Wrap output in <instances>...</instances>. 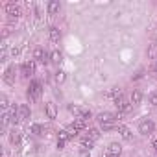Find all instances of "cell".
Instances as JSON below:
<instances>
[{
	"mask_svg": "<svg viewBox=\"0 0 157 157\" xmlns=\"http://www.w3.org/2000/svg\"><path fill=\"white\" fill-rule=\"evenodd\" d=\"M80 118H85V120L91 118V111H89V109H82V111H80Z\"/></svg>",
	"mask_w": 157,
	"mask_h": 157,
	"instance_id": "obj_24",
	"label": "cell"
},
{
	"mask_svg": "<svg viewBox=\"0 0 157 157\" xmlns=\"http://www.w3.org/2000/svg\"><path fill=\"white\" fill-rule=\"evenodd\" d=\"M115 126H117L115 122H104V124H102V129H105V131H109V129H113Z\"/></svg>",
	"mask_w": 157,
	"mask_h": 157,
	"instance_id": "obj_25",
	"label": "cell"
},
{
	"mask_svg": "<svg viewBox=\"0 0 157 157\" xmlns=\"http://www.w3.org/2000/svg\"><path fill=\"white\" fill-rule=\"evenodd\" d=\"M107 96H109V98H115V100H118V98L122 96V91H120L118 87H115V89H111V91L107 93Z\"/></svg>",
	"mask_w": 157,
	"mask_h": 157,
	"instance_id": "obj_15",
	"label": "cell"
},
{
	"mask_svg": "<svg viewBox=\"0 0 157 157\" xmlns=\"http://www.w3.org/2000/svg\"><path fill=\"white\" fill-rule=\"evenodd\" d=\"M120 151H122V146L118 142L109 144V155H120Z\"/></svg>",
	"mask_w": 157,
	"mask_h": 157,
	"instance_id": "obj_10",
	"label": "cell"
},
{
	"mask_svg": "<svg viewBox=\"0 0 157 157\" xmlns=\"http://www.w3.org/2000/svg\"><path fill=\"white\" fill-rule=\"evenodd\" d=\"M63 146H65V142H63V140H57V148H59V150H61V148H63Z\"/></svg>",
	"mask_w": 157,
	"mask_h": 157,
	"instance_id": "obj_32",
	"label": "cell"
},
{
	"mask_svg": "<svg viewBox=\"0 0 157 157\" xmlns=\"http://www.w3.org/2000/svg\"><path fill=\"white\" fill-rule=\"evenodd\" d=\"M107 157H120V155H107Z\"/></svg>",
	"mask_w": 157,
	"mask_h": 157,
	"instance_id": "obj_35",
	"label": "cell"
},
{
	"mask_svg": "<svg viewBox=\"0 0 157 157\" xmlns=\"http://www.w3.org/2000/svg\"><path fill=\"white\" fill-rule=\"evenodd\" d=\"M67 131H68V135H70V137H76V135H78V129H76L74 126H70V128H68Z\"/></svg>",
	"mask_w": 157,
	"mask_h": 157,
	"instance_id": "obj_30",
	"label": "cell"
},
{
	"mask_svg": "<svg viewBox=\"0 0 157 157\" xmlns=\"http://www.w3.org/2000/svg\"><path fill=\"white\" fill-rule=\"evenodd\" d=\"M153 68H155V72H157V61H155V65H153Z\"/></svg>",
	"mask_w": 157,
	"mask_h": 157,
	"instance_id": "obj_34",
	"label": "cell"
},
{
	"mask_svg": "<svg viewBox=\"0 0 157 157\" xmlns=\"http://www.w3.org/2000/svg\"><path fill=\"white\" fill-rule=\"evenodd\" d=\"M68 111H70V113H74V115H78V117H80V111H82V107H78V105H68Z\"/></svg>",
	"mask_w": 157,
	"mask_h": 157,
	"instance_id": "obj_26",
	"label": "cell"
},
{
	"mask_svg": "<svg viewBox=\"0 0 157 157\" xmlns=\"http://www.w3.org/2000/svg\"><path fill=\"white\" fill-rule=\"evenodd\" d=\"M30 117V107L28 105H19V109H17V122H22V120H26Z\"/></svg>",
	"mask_w": 157,
	"mask_h": 157,
	"instance_id": "obj_5",
	"label": "cell"
},
{
	"mask_svg": "<svg viewBox=\"0 0 157 157\" xmlns=\"http://www.w3.org/2000/svg\"><path fill=\"white\" fill-rule=\"evenodd\" d=\"M50 61L59 63V61H61V52H59V50H54V52L50 54Z\"/></svg>",
	"mask_w": 157,
	"mask_h": 157,
	"instance_id": "obj_18",
	"label": "cell"
},
{
	"mask_svg": "<svg viewBox=\"0 0 157 157\" xmlns=\"http://www.w3.org/2000/svg\"><path fill=\"white\" fill-rule=\"evenodd\" d=\"M6 11H8V15H10V17H15V19L21 15V10H19V6H17V4H8V6H6Z\"/></svg>",
	"mask_w": 157,
	"mask_h": 157,
	"instance_id": "obj_7",
	"label": "cell"
},
{
	"mask_svg": "<svg viewBox=\"0 0 157 157\" xmlns=\"http://www.w3.org/2000/svg\"><path fill=\"white\" fill-rule=\"evenodd\" d=\"M115 104H117L118 111H122V113H129V109H131V104H129L124 96H120L118 100H115Z\"/></svg>",
	"mask_w": 157,
	"mask_h": 157,
	"instance_id": "obj_4",
	"label": "cell"
},
{
	"mask_svg": "<svg viewBox=\"0 0 157 157\" xmlns=\"http://www.w3.org/2000/svg\"><path fill=\"white\" fill-rule=\"evenodd\" d=\"M153 148H155V150H157V140H153Z\"/></svg>",
	"mask_w": 157,
	"mask_h": 157,
	"instance_id": "obj_33",
	"label": "cell"
},
{
	"mask_svg": "<svg viewBox=\"0 0 157 157\" xmlns=\"http://www.w3.org/2000/svg\"><path fill=\"white\" fill-rule=\"evenodd\" d=\"M142 100V93L140 91H133L131 93V104H140Z\"/></svg>",
	"mask_w": 157,
	"mask_h": 157,
	"instance_id": "obj_16",
	"label": "cell"
},
{
	"mask_svg": "<svg viewBox=\"0 0 157 157\" xmlns=\"http://www.w3.org/2000/svg\"><path fill=\"white\" fill-rule=\"evenodd\" d=\"M153 128H155V126H153V122H151V120H148V118H144V120L139 124V131H140L142 135H150V133L153 131Z\"/></svg>",
	"mask_w": 157,
	"mask_h": 157,
	"instance_id": "obj_2",
	"label": "cell"
},
{
	"mask_svg": "<svg viewBox=\"0 0 157 157\" xmlns=\"http://www.w3.org/2000/svg\"><path fill=\"white\" fill-rule=\"evenodd\" d=\"M117 120V115H113V113H100L98 115V122L100 124H104V122H115Z\"/></svg>",
	"mask_w": 157,
	"mask_h": 157,
	"instance_id": "obj_6",
	"label": "cell"
},
{
	"mask_svg": "<svg viewBox=\"0 0 157 157\" xmlns=\"http://www.w3.org/2000/svg\"><path fill=\"white\" fill-rule=\"evenodd\" d=\"M41 93H43V85L39 82H32L30 87H28V98L30 100H37L41 96Z\"/></svg>",
	"mask_w": 157,
	"mask_h": 157,
	"instance_id": "obj_1",
	"label": "cell"
},
{
	"mask_svg": "<svg viewBox=\"0 0 157 157\" xmlns=\"http://www.w3.org/2000/svg\"><path fill=\"white\" fill-rule=\"evenodd\" d=\"M72 126H74L78 131H80V129H85V128H87V120H85V118H76Z\"/></svg>",
	"mask_w": 157,
	"mask_h": 157,
	"instance_id": "obj_12",
	"label": "cell"
},
{
	"mask_svg": "<svg viewBox=\"0 0 157 157\" xmlns=\"http://www.w3.org/2000/svg\"><path fill=\"white\" fill-rule=\"evenodd\" d=\"M46 117H48V118H56V117H57V107H56V104H52V102L46 104Z\"/></svg>",
	"mask_w": 157,
	"mask_h": 157,
	"instance_id": "obj_8",
	"label": "cell"
},
{
	"mask_svg": "<svg viewBox=\"0 0 157 157\" xmlns=\"http://www.w3.org/2000/svg\"><path fill=\"white\" fill-rule=\"evenodd\" d=\"M150 104H151V105H157V93L150 94Z\"/></svg>",
	"mask_w": 157,
	"mask_h": 157,
	"instance_id": "obj_31",
	"label": "cell"
},
{
	"mask_svg": "<svg viewBox=\"0 0 157 157\" xmlns=\"http://www.w3.org/2000/svg\"><path fill=\"white\" fill-rule=\"evenodd\" d=\"M56 82H57V83H63V82H65V72H63V70H59V72L56 74Z\"/></svg>",
	"mask_w": 157,
	"mask_h": 157,
	"instance_id": "obj_23",
	"label": "cell"
},
{
	"mask_svg": "<svg viewBox=\"0 0 157 157\" xmlns=\"http://www.w3.org/2000/svg\"><path fill=\"white\" fill-rule=\"evenodd\" d=\"M4 80H6V83H10V85H13V83H15V80H13V68H8V70H6Z\"/></svg>",
	"mask_w": 157,
	"mask_h": 157,
	"instance_id": "obj_14",
	"label": "cell"
},
{
	"mask_svg": "<svg viewBox=\"0 0 157 157\" xmlns=\"http://www.w3.org/2000/svg\"><path fill=\"white\" fill-rule=\"evenodd\" d=\"M155 54H157V46H150L148 56H150V57H155Z\"/></svg>",
	"mask_w": 157,
	"mask_h": 157,
	"instance_id": "obj_29",
	"label": "cell"
},
{
	"mask_svg": "<svg viewBox=\"0 0 157 157\" xmlns=\"http://www.w3.org/2000/svg\"><path fill=\"white\" fill-rule=\"evenodd\" d=\"M82 144H83V146H85V148H87V150H91V148H93V146H94V140H93V139H89V137H87V139H83V140H82Z\"/></svg>",
	"mask_w": 157,
	"mask_h": 157,
	"instance_id": "obj_21",
	"label": "cell"
},
{
	"mask_svg": "<svg viewBox=\"0 0 157 157\" xmlns=\"http://www.w3.org/2000/svg\"><path fill=\"white\" fill-rule=\"evenodd\" d=\"M10 140H11L13 144H19V142H21V135H19V131H11V135H10Z\"/></svg>",
	"mask_w": 157,
	"mask_h": 157,
	"instance_id": "obj_20",
	"label": "cell"
},
{
	"mask_svg": "<svg viewBox=\"0 0 157 157\" xmlns=\"http://www.w3.org/2000/svg\"><path fill=\"white\" fill-rule=\"evenodd\" d=\"M48 37H50V41H52V43H57V41H59V37H61V33H59V30H57V28H54V26H52V28H50V32H48Z\"/></svg>",
	"mask_w": 157,
	"mask_h": 157,
	"instance_id": "obj_9",
	"label": "cell"
},
{
	"mask_svg": "<svg viewBox=\"0 0 157 157\" xmlns=\"http://www.w3.org/2000/svg\"><path fill=\"white\" fill-rule=\"evenodd\" d=\"M89 135H91V139H93V140H96V139L100 137V133H98V129H89Z\"/></svg>",
	"mask_w": 157,
	"mask_h": 157,
	"instance_id": "obj_28",
	"label": "cell"
},
{
	"mask_svg": "<svg viewBox=\"0 0 157 157\" xmlns=\"http://www.w3.org/2000/svg\"><path fill=\"white\" fill-rule=\"evenodd\" d=\"M44 56H46V54H44L43 48H35V50H33V57H35V59H41V61H43Z\"/></svg>",
	"mask_w": 157,
	"mask_h": 157,
	"instance_id": "obj_17",
	"label": "cell"
},
{
	"mask_svg": "<svg viewBox=\"0 0 157 157\" xmlns=\"http://www.w3.org/2000/svg\"><path fill=\"white\" fill-rule=\"evenodd\" d=\"M59 8H61V6H59L57 0H52V2L48 4V13H50V15H56V13L59 11Z\"/></svg>",
	"mask_w": 157,
	"mask_h": 157,
	"instance_id": "obj_11",
	"label": "cell"
},
{
	"mask_svg": "<svg viewBox=\"0 0 157 157\" xmlns=\"http://www.w3.org/2000/svg\"><path fill=\"white\" fill-rule=\"evenodd\" d=\"M0 105H2V109H4V111H8V105H10V104H8V98H6V96L0 98Z\"/></svg>",
	"mask_w": 157,
	"mask_h": 157,
	"instance_id": "obj_27",
	"label": "cell"
},
{
	"mask_svg": "<svg viewBox=\"0 0 157 157\" xmlns=\"http://www.w3.org/2000/svg\"><path fill=\"white\" fill-rule=\"evenodd\" d=\"M68 139H70V135H68V131H67V129L59 131V139H57V140H63V142H65V140H68Z\"/></svg>",
	"mask_w": 157,
	"mask_h": 157,
	"instance_id": "obj_22",
	"label": "cell"
},
{
	"mask_svg": "<svg viewBox=\"0 0 157 157\" xmlns=\"http://www.w3.org/2000/svg\"><path fill=\"white\" fill-rule=\"evenodd\" d=\"M118 133H120L122 139H126V140L131 139V131H129V128H126V126H118Z\"/></svg>",
	"mask_w": 157,
	"mask_h": 157,
	"instance_id": "obj_13",
	"label": "cell"
},
{
	"mask_svg": "<svg viewBox=\"0 0 157 157\" xmlns=\"http://www.w3.org/2000/svg\"><path fill=\"white\" fill-rule=\"evenodd\" d=\"M30 131H32V133H35V135H41V133H43V126H41V124H32Z\"/></svg>",
	"mask_w": 157,
	"mask_h": 157,
	"instance_id": "obj_19",
	"label": "cell"
},
{
	"mask_svg": "<svg viewBox=\"0 0 157 157\" xmlns=\"http://www.w3.org/2000/svg\"><path fill=\"white\" fill-rule=\"evenodd\" d=\"M21 72H22V76H26V78L33 76V72H35V65H33V61H26V63H22Z\"/></svg>",
	"mask_w": 157,
	"mask_h": 157,
	"instance_id": "obj_3",
	"label": "cell"
}]
</instances>
